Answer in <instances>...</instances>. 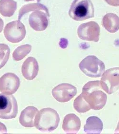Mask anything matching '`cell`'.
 Segmentation results:
<instances>
[{
    "label": "cell",
    "instance_id": "cell-16",
    "mask_svg": "<svg viewBox=\"0 0 119 134\" xmlns=\"http://www.w3.org/2000/svg\"><path fill=\"white\" fill-rule=\"evenodd\" d=\"M102 24L108 32L115 33L119 30V17L116 14L108 13L103 17Z\"/></svg>",
    "mask_w": 119,
    "mask_h": 134
},
{
    "label": "cell",
    "instance_id": "cell-22",
    "mask_svg": "<svg viewBox=\"0 0 119 134\" xmlns=\"http://www.w3.org/2000/svg\"><path fill=\"white\" fill-rule=\"evenodd\" d=\"M106 3L111 6H119V0H104Z\"/></svg>",
    "mask_w": 119,
    "mask_h": 134
},
{
    "label": "cell",
    "instance_id": "cell-11",
    "mask_svg": "<svg viewBox=\"0 0 119 134\" xmlns=\"http://www.w3.org/2000/svg\"><path fill=\"white\" fill-rule=\"evenodd\" d=\"M50 14L43 11H34L29 17V24L31 27L36 31L41 32L46 30L49 24Z\"/></svg>",
    "mask_w": 119,
    "mask_h": 134
},
{
    "label": "cell",
    "instance_id": "cell-8",
    "mask_svg": "<svg viewBox=\"0 0 119 134\" xmlns=\"http://www.w3.org/2000/svg\"><path fill=\"white\" fill-rule=\"evenodd\" d=\"M77 34L79 37L82 40L97 43L99 40L100 27L96 22L89 21L79 26Z\"/></svg>",
    "mask_w": 119,
    "mask_h": 134
},
{
    "label": "cell",
    "instance_id": "cell-5",
    "mask_svg": "<svg viewBox=\"0 0 119 134\" xmlns=\"http://www.w3.org/2000/svg\"><path fill=\"white\" fill-rule=\"evenodd\" d=\"M100 83L103 90L109 94L116 92L119 89V67L111 68L104 71Z\"/></svg>",
    "mask_w": 119,
    "mask_h": 134
},
{
    "label": "cell",
    "instance_id": "cell-25",
    "mask_svg": "<svg viewBox=\"0 0 119 134\" xmlns=\"http://www.w3.org/2000/svg\"><path fill=\"white\" fill-rule=\"evenodd\" d=\"M114 133H119V121L118 122V123L117 124L116 129L114 131Z\"/></svg>",
    "mask_w": 119,
    "mask_h": 134
},
{
    "label": "cell",
    "instance_id": "cell-26",
    "mask_svg": "<svg viewBox=\"0 0 119 134\" xmlns=\"http://www.w3.org/2000/svg\"><path fill=\"white\" fill-rule=\"evenodd\" d=\"M35 1L36 2V3H39L41 2V0H25V2H32V1Z\"/></svg>",
    "mask_w": 119,
    "mask_h": 134
},
{
    "label": "cell",
    "instance_id": "cell-24",
    "mask_svg": "<svg viewBox=\"0 0 119 134\" xmlns=\"http://www.w3.org/2000/svg\"><path fill=\"white\" fill-rule=\"evenodd\" d=\"M3 27H4V23L2 19L0 18V33L3 31Z\"/></svg>",
    "mask_w": 119,
    "mask_h": 134
},
{
    "label": "cell",
    "instance_id": "cell-10",
    "mask_svg": "<svg viewBox=\"0 0 119 134\" xmlns=\"http://www.w3.org/2000/svg\"><path fill=\"white\" fill-rule=\"evenodd\" d=\"M20 86V80L14 73L8 72L0 78V92L6 94H14Z\"/></svg>",
    "mask_w": 119,
    "mask_h": 134
},
{
    "label": "cell",
    "instance_id": "cell-13",
    "mask_svg": "<svg viewBox=\"0 0 119 134\" xmlns=\"http://www.w3.org/2000/svg\"><path fill=\"white\" fill-rule=\"evenodd\" d=\"M81 121L74 114H69L65 116L62 122L63 131L68 134H77L81 129Z\"/></svg>",
    "mask_w": 119,
    "mask_h": 134
},
{
    "label": "cell",
    "instance_id": "cell-19",
    "mask_svg": "<svg viewBox=\"0 0 119 134\" xmlns=\"http://www.w3.org/2000/svg\"><path fill=\"white\" fill-rule=\"evenodd\" d=\"M32 46L29 44L19 46L14 51L13 58L15 61H20L26 57L32 50Z\"/></svg>",
    "mask_w": 119,
    "mask_h": 134
},
{
    "label": "cell",
    "instance_id": "cell-18",
    "mask_svg": "<svg viewBox=\"0 0 119 134\" xmlns=\"http://www.w3.org/2000/svg\"><path fill=\"white\" fill-rule=\"evenodd\" d=\"M37 11H43L46 14H50L48 8L43 4L39 3H29L22 6L19 10L18 20L20 21L25 14L29 13V12Z\"/></svg>",
    "mask_w": 119,
    "mask_h": 134
},
{
    "label": "cell",
    "instance_id": "cell-21",
    "mask_svg": "<svg viewBox=\"0 0 119 134\" xmlns=\"http://www.w3.org/2000/svg\"><path fill=\"white\" fill-rule=\"evenodd\" d=\"M10 54V49L4 43H0V69L8 62Z\"/></svg>",
    "mask_w": 119,
    "mask_h": 134
},
{
    "label": "cell",
    "instance_id": "cell-7",
    "mask_svg": "<svg viewBox=\"0 0 119 134\" xmlns=\"http://www.w3.org/2000/svg\"><path fill=\"white\" fill-rule=\"evenodd\" d=\"M3 34L6 40L9 42L18 43L24 39L26 31L25 25L20 20H16L6 24Z\"/></svg>",
    "mask_w": 119,
    "mask_h": 134
},
{
    "label": "cell",
    "instance_id": "cell-12",
    "mask_svg": "<svg viewBox=\"0 0 119 134\" xmlns=\"http://www.w3.org/2000/svg\"><path fill=\"white\" fill-rule=\"evenodd\" d=\"M39 64L33 57H29L25 60L22 66V74L27 80H33L38 75Z\"/></svg>",
    "mask_w": 119,
    "mask_h": 134
},
{
    "label": "cell",
    "instance_id": "cell-15",
    "mask_svg": "<svg viewBox=\"0 0 119 134\" xmlns=\"http://www.w3.org/2000/svg\"><path fill=\"white\" fill-rule=\"evenodd\" d=\"M103 128V122L100 118L96 116H91L87 118L84 131L87 134H100Z\"/></svg>",
    "mask_w": 119,
    "mask_h": 134
},
{
    "label": "cell",
    "instance_id": "cell-4",
    "mask_svg": "<svg viewBox=\"0 0 119 134\" xmlns=\"http://www.w3.org/2000/svg\"><path fill=\"white\" fill-rule=\"evenodd\" d=\"M79 68L85 75L92 78L102 76L105 70L104 63L94 55H88L79 65Z\"/></svg>",
    "mask_w": 119,
    "mask_h": 134
},
{
    "label": "cell",
    "instance_id": "cell-9",
    "mask_svg": "<svg viewBox=\"0 0 119 134\" xmlns=\"http://www.w3.org/2000/svg\"><path fill=\"white\" fill-rule=\"evenodd\" d=\"M52 95L59 103H66L70 101L77 94L76 87L69 83H61L52 90Z\"/></svg>",
    "mask_w": 119,
    "mask_h": 134
},
{
    "label": "cell",
    "instance_id": "cell-3",
    "mask_svg": "<svg viewBox=\"0 0 119 134\" xmlns=\"http://www.w3.org/2000/svg\"><path fill=\"white\" fill-rule=\"evenodd\" d=\"M70 18L82 21L94 16V8L91 0H74L69 11Z\"/></svg>",
    "mask_w": 119,
    "mask_h": 134
},
{
    "label": "cell",
    "instance_id": "cell-6",
    "mask_svg": "<svg viewBox=\"0 0 119 134\" xmlns=\"http://www.w3.org/2000/svg\"><path fill=\"white\" fill-rule=\"evenodd\" d=\"M18 114L16 99L11 94H0V118L11 119Z\"/></svg>",
    "mask_w": 119,
    "mask_h": 134
},
{
    "label": "cell",
    "instance_id": "cell-17",
    "mask_svg": "<svg viewBox=\"0 0 119 134\" xmlns=\"http://www.w3.org/2000/svg\"><path fill=\"white\" fill-rule=\"evenodd\" d=\"M17 9V3L14 0H0V14L2 16L10 17Z\"/></svg>",
    "mask_w": 119,
    "mask_h": 134
},
{
    "label": "cell",
    "instance_id": "cell-20",
    "mask_svg": "<svg viewBox=\"0 0 119 134\" xmlns=\"http://www.w3.org/2000/svg\"><path fill=\"white\" fill-rule=\"evenodd\" d=\"M73 107L74 109L79 113H86L91 109L90 106L84 100L81 94L74 100L73 102Z\"/></svg>",
    "mask_w": 119,
    "mask_h": 134
},
{
    "label": "cell",
    "instance_id": "cell-2",
    "mask_svg": "<svg viewBox=\"0 0 119 134\" xmlns=\"http://www.w3.org/2000/svg\"><path fill=\"white\" fill-rule=\"evenodd\" d=\"M59 116L57 111L51 108H44L35 116L34 126L40 131L51 132L57 129L59 124Z\"/></svg>",
    "mask_w": 119,
    "mask_h": 134
},
{
    "label": "cell",
    "instance_id": "cell-14",
    "mask_svg": "<svg viewBox=\"0 0 119 134\" xmlns=\"http://www.w3.org/2000/svg\"><path fill=\"white\" fill-rule=\"evenodd\" d=\"M39 112L37 108L29 106L22 110L19 117V122L25 127L34 126L35 116Z\"/></svg>",
    "mask_w": 119,
    "mask_h": 134
},
{
    "label": "cell",
    "instance_id": "cell-1",
    "mask_svg": "<svg viewBox=\"0 0 119 134\" xmlns=\"http://www.w3.org/2000/svg\"><path fill=\"white\" fill-rule=\"evenodd\" d=\"M81 95L93 110L103 109L107 103V94L103 91L99 81L87 83L82 88Z\"/></svg>",
    "mask_w": 119,
    "mask_h": 134
},
{
    "label": "cell",
    "instance_id": "cell-23",
    "mask_svg": "<svg viewBox=\"0 0 119 134\" xmlns=\"http://www.w3.org/2000/svg\"><path fill=\"white\" fill-rule=\"evenodd\" d=\"M7 132V130L5 125L0 122V134L6 133Z\"/></svg>",
    "mask_w": 119,
    "mask_h": 134
}]
</instances>
